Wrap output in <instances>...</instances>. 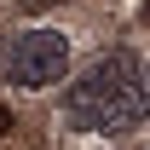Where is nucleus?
<instances>
[{"mask_svg": "<svg viewBox=\"0 0 150 150\" xmlns=\"http://www.w3.org/2000/svg\"><path fill=\"white\" fill-rule=\"evenodd\" d=\"M64 121L75 133H133L150 121V58L104 52L64 87Z\"/></svg>", "mask_w": 150, "mask_h": 150, "instance_id": "obj_1", "label": "nucleus"}, {"mask_svg": "<svg viewBox=\"0 0 150 150\" xmlns=\"http://www.w3.org/2000/svg\"><path fill=\"white\" fill-rule=\"evenodd\" d=\"M69 75V35L64 29H12L0 40V81L18 87V93H40V87H58Z\"/></svg>", "mask_w": 150, "mask_h": 150, "instance_id": "obj_2", "label": "nucleus"}]
</instances>
